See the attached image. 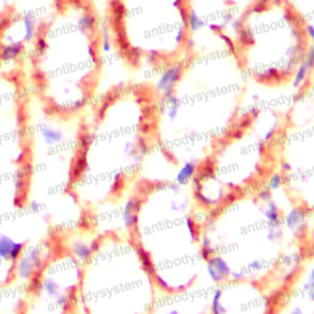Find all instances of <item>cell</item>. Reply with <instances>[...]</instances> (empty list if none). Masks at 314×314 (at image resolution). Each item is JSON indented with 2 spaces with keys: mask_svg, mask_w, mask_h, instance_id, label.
Returning a JSON list of instances; mask_svg holds the SVG:
<instances>
[{
  "mask_svg": "<svg viewBox=\"0 0 314 314\" xmlns=\"http://www.w3.org/2000/svg\"><path fill=\"white\" fill-rule=\"evenodd\" d=\"M194 0H108L107 36L134 70L170 74L194 49Z\"/></svg>",
  "mask_w": 314,
  "mask_h": 314,
  "instance_id": "277c9868",
  "label": "cell"
},
{
  "mask_svg": "<svg viewBox=\"0 0 314 314\" xmlns=\"http://www.w3.org/2000/svg\"><path fill=\"white\" fill-rule=\"evenodd\" d=\"M49 247L47 244H32L26 246L21 257L14 266L13 275L21 283H36L41 272L49 261Z\"/></svg>",
  "mask_w": 314,
  "mask_h": 314,
  "instance_id": "5b68a950",
  "label": "cell"
},
{
  "mask_svg": "<svg viewBox=\"0 0 314 314\" xmlns=\"http://www.w3.org/2000/svg\"><path fill=\"white\" fill-rule=\"evenodd\" d=\"M98 246H100L98 240L89 241L85 238H75L70 242L68 254L74 258L81 266H84L91 259L92 255L97 251Z\"/></svg>",
  "mask_w": 314,
  "mask_h": 314,
  "instance_id": "52a82bcc",
  "label": "cell"
},
{
  "mask_svg": "<svg viewBox=\"0 0 314 314\" xmlns=\"http://www.w3.org/2000/svg\"><path fill=\"white\" fill-rule=\"evenodd\" d=\"M26 244L14 236L0 233V263L10 265L14 269L15 263L25 251Z\"/></svg>",
  "mask_w": 314,
  "mask_h": 314,
  "instance_id": "8992f818",
  "label": "cell"
},
{
  "mask_svg": "<svg viewBox=\"0 0 314 314\" xmlns=\"http://www.w3.org/2000/svg\"><path fill=\"white\" fill-rule=\"evenodd\" d=\"M103 24L85 0L58 2L32 49L37 96L64 115L94 100L102 70Z\"/></svg>",
  "mask_w": 314,
  "mask_h": 314,
  "instance_id": "7a4b0ae2",
  "label": "cell"
},
{
  "mask_svg": "<svg viewBox=\"0 0 314 314\" xmlns=\"http://www.w3.org/2000/svg\"><path fill=\"white\" fill-rule=\"evenodd\" d=\"M195 48L170 84L157 90V146L173 164L197 166L214 150L247 106V78L221 32ZM181 167V168H183Z\"/></svg>",
  "mask_w": 314,
  "mask_h": 314,
  "instance_id": "6da1fadb",
  "label": "cell"
},
{
  "mask_svg": "<svg viewBox=\"0 0 314 314\" xmlns=\"http://www.w3.org/2000/svg\"><path fill=\"white\" fill-rule=\"evenodd\" d=\"M222 33L247 78L266 89L289 86L312 54L309 25L292 0H249Z\"/></svg>",
  "mask_w": 314,
  "mask_h": 314,
  "instance_id": "3957f363",
  "label": "cell"
}]
</instances>
